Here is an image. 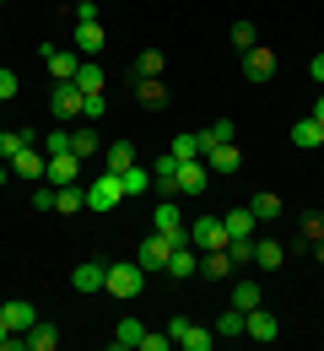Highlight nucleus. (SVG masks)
Listing matches in <instances>:
<instances>
[{"instance_id": "nucleus-19", "label": "nucleus", "mask_w": 324, "mask_h": 351, "mask_svg": "<svg viewBox=\"0 0 324 351\" xmlns=\"http://www.w3.org/2000/svg\"><path fill=\"white\" fill-rule=\"evenodd\" d=\"M103 276H108V265H103V260H82L71 281H76V292H103Z\"/></svg>"}, {"instance_id": "nucleus-48", "label": "nucleus", "mask_w": 324, "mask_h": 351, "mask_svg": "<svg viewBox=\"0 0 324 351\" xmlns=\"http://www.w3.org/2000/svg\"><path fill=\"white\" fill-rule=\"evenodd\" d=\"M76 22H97V0H76Z\"/></svg>"}, {"instance_id": "nucleus-5", "label": "nucleus", "mask_w": 324, "mask_h": 351, "mask_svg": "<svg viewBox=\"0 0 324 351\" xmlns=\"http://www.w3.org/2000/svg\"><path fill=\"white\" fill-rule=\"evenodd\" d=\"M243 335L260 341V346H271V341L281 335V319L271 313V308H249V313H243Z\"/></svg>"}, {"instance_id": "nucleus-32", "label": "nucleus", "mask_w": 324, "mask_h": 351, "mask_svg": "<svg viewBox=\"0 0 324 351\" xmlns=\"http://www.w3.org/2000/svg\"><path fill=\"white\" fill-rule=\"evenodd\" d=\"M211 330H216V335H222V341H243V313H238V308L227 303V313H222V319H216V324H211Z\"/></svg>"}, {"instance_id": "nucleus-18", "label": "nucleus", "mask_w": 324, "mask_h": 351, "mask_svg": "<svg viewBox=\"0 0 324 351\" xmlns=\"http://www.w3.org/2000/svg\"><path fill=\"white\" fill-rule=\"evenodd\" d=\"M232 270H238V265H232L227 249H205V254H200V276H205V281H222Z\"/></svg>"}, {"instance_id": "nucleus-27", "label": "nucleus", "mask_w": 324, "mask_h": 351, "mask_svg": "<svg viewBox=\"0 0 324 351\" xmlns=\"http://www.w3.org/2000/svg\"><path fill=\"white\" fill-rule=\"evenodd\" d=\"M140 335H146V324H140V319H119V330H114V346H119V351H136V346H140Z\"/></svg>"}, {"instance_id": "nucleus-16", "label": "nucleus", "mask_w": 324, "mask_h": 351, "mask_svg": "<svg viewBox=\"0 0 324 351\" xmlns=\"http://www.w3.org/2000/svg\"><path fill=\"white\" fill-rule=\"evenodd\" d=\"M205 168H211V173H238V168H243L238 141H227V146H211V152H205Z\"/></svg>"}, {"instance_id": "nucleus-41", "label": "nucleus", "mask_w": 324, "mask_h": 351, "mask_svg": "<svg viewBox=\"0 0 324 351\" xmlns=\"http://www.w3.org/2000/svg\"><path fill=\"white\" fill-rule=\"evenodd\" d=\"M136 351H173V335H168V330H146Z\"/></svg>"}, {"instance_id": "nucleus-38", "label": "nucleus", "mask_w": 324, "mask_h": 351, "mask_svg": "<svg viewBox=\"0 0 324 351\" xmlns=\"http://www.w3.org/2000/svg\"><path fill=\"white\" fill-rule=\"evenodd\" d=\"M297 232H303V238H297V249H314V243L324 238V211H319V217H303V227H297Z\"/></svg>"}, {"instance_id": "nucleus-9", "label": "nucleus", "mask_w": 324, "mask_h": 351, "mask_svg": "<svg viewBox=\"0 0 324 351\" xmlns=\"http://www.w3.org/2000/svg\"><path fill=\"white\" fill-rule=\"evenodd\" d=\"M44 65H49V76H54V82H76V71H82L76 49H54V44H44Z\"/></svg>"}, {"instance_id": "nucleus-17", "label": "nucleus", "mask_w": 324, "mask_h": 351, "mask_svg": "<svg viewBox=\"0 0 324 351\" xmlns=\"http://www.w3.org/2000/svg\"><path fill=\"white\" fill-rule=\"evenodd\" d=\"M292 146H297V152H319V146H324V125L314 119V114L292 125Z\"/></svg>"}, {"instance_id": "nucleus-20", "label": "nucleus", "mask_w": 324, "mask_h": 351, "mask_svg": "<svg viewBox=\"0 0 324 351\" xmlns=\"http://www.w3.org/2000/svg\"><path fill=\"white\" fill-rule=\"evenodd\" d=\"M136 97H140V108H168V87H162V76H140Z\"/></svg>"}, {"instance_id": "nucleus-26", "label": "nucleus", "mask_w": 324, "mask_h": 351, "mask_svg": "<svg viewBox=\"0 0 324 351\" xmlns=\"http://www.w3.org/2000/svg\"><path fill=\"white\" fill-rule=\"evenodd\" d=\"M227 303L238 308V313H249V308H260V303H265V292H260L254 281H238V287H232V298H227Z\"/></svg>"}, {"instance_id": "nucleus-29", "label": "nucleus", "mask_w": 324, "mask_h": 351, "mask_svg": "<svg viewBox=\"0 0 324 351\" xmlns=\"http://www.w3.org/2000/svg\"><path fill=\"white\" fill-rule=\"evenodd\" d=\"M54 346H60V330H54V324H44V319H38V324L27 330V351H54Z\"/></svg>"}, {"instance_id": "nucleus-7", "label": "nucleus", "mask_w": 324, "mask_h": 351, "mask_svg": "<svg viewBox=\"0 0 324 351\" xmlns=\"http://www.w3.org/2000/svg\"><path fill=\"white\" fill-rule=\"evenodd\" d=\"M189 243L205 254V249H227V227L216 217H200V221H189Z\"/></svg>"}, {"instance_id": "nucleus-4", "label": "nucleus", "mask_w": 324, "mask_h": 351, "mask_svg": "<svg viewBox=\"0 0 324 351\" xmlns=\"http://www.w3.org/2000/svg\"><path fill=\"white\" fill-rule=\"evenodd\" d=\"M168 254H173V243H168L162 232H151V238L136 249V265L146 270V276H162V270H168Z\"/></svg>"}, {"instance_id": "nucleus-39", "label": "nucleus", "mask_w": 324, "mask_h": 351, "mask_svg": "<svg viewBox=\"0 0 324 351\" xmlns=\"http://www.w3.org/2000/svg\"><path fill=\"white\" fill-rule=\"evenodd\" d=\"M76 87H82V92H103V71H97L92 60H82V71H76Z\"/></svg>"}, {"instance_id": "nucleus-52", "label": "nucleus", "mask_w": 324, "mask_h": 351, "mask_svg": "<svg viewBox=\"0 0 324 351\" xmlns=\"http://www.w3.org/2000/svg\"><path fill=\"white\" fill-rule=\"evenodd\" d=\"M5 178H11V162H0V189H5Z\"/></svg>"}, {"instance_id": "nucleus-33", "label": "nucleus", "mask_w": 324, "mask_h": 351, "mask_svg": "<svg viewBox=\"0 0 324 351\" xmlns=\"http://www.w3.org/2000/svg\"><path fill=\"white\" fill-rule=\"evenodd\" d=\"M103 162H108V168H114V173H125V168H130V162H136V146H130V141H114V146H108V152H103Z\"/></svg>"}, {"instance_id": "nucleus-12", "label": "nucleus", "mask_w": 324, "mask_h": 351, "mask_svg": "<svg viewBox=\"0 0 324 351\" xmlns=\"http://www.w3.org/2000/svg\"><path fill=\"white\" fill-rule=\"evenodd\" d=\"M49 184L60 189V184H82V157L76 152H60V157H49Z\"/></svg>"}, {"instance_id": "nucleus-42", "label": "nucleus", "mask_w": 324, "mask_h": 351, "mask_svg": "<svg viewBox=\"0 0 324 351\" xmlns=\"http://www.w3.org/2000/svg\"><path fill=\"white\" fill-rule=\"evenodd\" d=\"M103 114H108V97H103V92H87V97H82V119H103Z\"/></svg>"}, {"instance_id": "nucleus-46", "label": "nucleus", "mask_w": 324, "mask_h": 351, "mask_svg": "<svg viewBox=\"0 0 324 351\" xmlns=\"http://www.w3.org/2000/svg\"><path fill=\"white\" fill-rule=\"evenodd\" d=\"M189 324H195V319H184V313H173V319H168V335H173V346L184 341V330H189Z\"/></svg>"}, {"instance_id": "nucleus-14", "label": "nucleus", "mask_w": 324, "mask_h": 351, "mask_svg": "<svg viewBox=\"0 0 324 351\" xmlns=\"http://www.w3.org/2000/svg\"><path fill=\"white\" fill-rule=\"evenodd\" d=\"M205 178H211L205 157H189V162H179V195H205Z\"/></svg>"}, {"instance_id": "nucleus-15", "label": "nucleus", "mask_w": 324, "mask_h": 351, "mask_svg": "<svg viewBox=\"0 0 324 351\" xmlns=\"http://www.w3.org/2000/svg\"><path fill=\"white\" fill-rule=\"evenodd\" d=\"M0 324L16 330V335H27V330L38 324V308H33V303H0Z\"/></svg>"}, {"instance_id": "nucleus-22", "label": "nucleus", "mask_w": 324, "mask_h": 351, "mask_svg": "<svg viewBox=\"0 0 324 351\" xmlns=\"http://www.w3.org/2000/svg\"><path fill=\"white\" fill-rule=\"evenodd\" d=\"M103 27L97 22H76V54H103Z\"/></svg>"}, {"instance_id": "nucleus-8", "label": "nucleus", "mask_w": 324, "mask_h": 351, "mask_svg": "<svg viewBox=\"0 0 324 351\" xmlns=\"http://www.w3.org/2000/svg\"><path fill=\"white\" fill-rule=\"evenodd\" d=\"M151 189H157L162 200H173V195H179V157H173V152H162V157H157V168H151Z\"/></svg>"}, {"instance_id": "nucleus-28", "label": "nucleus", "mask_w": 324, "mask_h": 351, "mask_svg": "<svg viewBox=\"0 0 324 351\" xmlns=\"http://www.w3.org/2000/svg\"><path fill=\"white\" fill-rule=\"evenodd\" d=\"M179 346H184V351H211V346H216V330H211V324H189Z\"/></svg>"}, {"instance_id": "nucleus-36", "label": "nucleus", "mask_w": 324, "mask_h": 351, "mask_svg": "<svg viewBox=\"0 0 324 351\" xmlns=\"http://www.w3.org/2000/svg\"><path fill=\"white\" fill-rule=\"evenodd\" d=\"M254 44H260V38H254V22H249V16H238V22H232V49H238V54H249Z\"/></svg>"}, {"instance_id": "nucleus-45", "label": "nucleus", "mask_w": 324, "mask_h": 351, "mask_svg": "<svg viewBox=\"0 0 324 351\" xmlns=\"http://www.w3.org/2000/svg\"><path fill=\"white\" fill-rule=\"evenodd\" d=\"M33 211H54V184H38V189H33Z\"/></svg>"}, {"instance_id": "nucleus-49", "label": "nucleus", "mask_w": 324, "mask_h": 351, "mask_svg": "<svg viewBox=\"0 0 324 351\" xmlns=\"http://www.w3.org/2000/svg\"><path fill=\"white\" fill-rule=\"evenodd\" d=\"M308 76H314V82H324V54H314V60H308Z\"/></svg>"}, {"instance_id": "nucleus-43", "label": "nucleus", "mask_w": 324, "mask_h": 351, "mask_svg": "<svg viewBox=\"0 0 324 351\" xmlns=\"http://www.w3.org/2000/svg\"><path fill=\"white\" fill-rule=\"evenodd\" d=\"M227 254H232V265H249L254 260V238H227Z\"/></svg>"}, {"instance_id": "nucleus-23", "label": "nucleus", "mask_w": 324, "mask_h": 351, "mask_svg": "<svg viewBox=\"0 0 324 351\" xmlns=\"http://www.w3.org/2000/svg\"><path fill=\"white\" fill-rule=\"evenodd\" d=\"M227 141H238V125H232V119H216L211 130H200V157H205L211 146H227Z\"/></svg>"}, {"instance_id": "nucleus-35", "label": "nucleus", "mask_w": 324, "mask_h": 351, "mask_svg": "<svg viewBox=\"0 0 324 351\" xmlns=\"http://www.w3.org/2000/svg\"><path fill=\"white\" fill-rule=\"evenodd\" d=\"M179 162H189V157H200V130H184V135H173V146H168Z\"/></svg>"}, {"instance_id": "nucleus-1", "label": "nucleus", "mask_w": 324, "mask_h": 351, "mask_svg": "<svg viewBox=\"0 0 324 351\" xmlns=\"http://www.w3.org/2000/svg\"><path fill=\"white\" fill-rule=\"evenodd\" d=\"M140 287H146V270H140L136 260H119V265H108V276H103V292L108 298H140Z\"/></svg>"}, {"instance_id": "nucleus-34", "label": "nucleus", "mask_w": 324, "mask_h": 351, "mask_svg": "<svg viewBox=\"0 0 324 351\" xmlns=\"http://www.w3.org/2000/svg\"><path fill=\"white\" fill-rule=\"evenodd\" d=\"M249 211H254V221H276L286 206H281V195H254V200H249Z\"/></svg>"}, {"instance_id": "nucleus-6", "label": "nucleus", "mask_w": 324, "mask_h": 351, "mask_svg": "<svg viewBox=\"0 0 324 351\" xmlns=\"http://www.w3.org/2000/svg\"><path fill=\"white\" fill-rule=\"evenodd\" d=\"M82 97H87V92L76 87V82H54V92H49V114H54V119H76V114H82Z\"/></svg>"}, {"instance_id": "nucleus-50", "label": "nucleus", "mask_w": 324, "mask_h": 351, "mask_svg": "<svg viewBox=\"0 0 324 351\" xmlns=\"http://www.w3.org/2000/svg\"><path fill=\"white\" fill-rule=\"evenodd\" d=\"M314 119H319V125H324V92H319V97H314Z\"/></svg>"}, {"instance_id": "nucleus-37", "label": "nucleus", "mask_w": 324, "mask_h": 351, "mask_svg": "<svg viewBox=\"0 0 324 351\" xmlns=\"http://www.w3.org/2000/svg\"><path fill=\"white\" fill-rule=\"evenodd\" d=\"M140 76H162V49H140L136 54V82Z\"/></svg>"}, {"instance_id": "nucleus-51", "label": "nucleus", "mask_w": 324, "mask_h": 351, "mask_svg": "<svg viewBox=\"0 0 324 351\" xmlns=\"http://www.w3.org/2000/svg\"><path fill=\"white\" fill-rule=\"evenodd\" d=\"M308 254H314V260H319V265H324V238H319V243H314V249H308Z\"/></svg>"}, {"instance_id": "nucleus-11", "label": "nucleus", "mask_w": 324, "mask_h": 351, "mask_svg": "<svg viewBox=\"0 0 324 351\" xmlns=\"http://www.w3.org/2000/svg\"><path fill=\"white\" fill-rule=\"evenodd\" d=\"M162 276H173V281H189V276H200V249L195 243H179L173 254H168V270Z\"/></svg>"}, {"instance_id": "nucleus-44", "label": "nucleus", "mask_w": 324, "mask_h": 351, "mask_svg": "<svg viewBox=\"0 0 324 351\" xmlns=\"http://www.w3.org/2000/svg\"><path fill=\"white\" fill-rule=\"evenodd\" d=\"M60 152H71V130H49V141H44V157H60Z\"/></svg>"}, {"instance_id": "nucleus-10", "label": "nucleus", "mask_w": 324, "mask_h": 351, "mask_svg": "<svg viewBox=\"0 0 324 351\" xmlns=\"http://www.w3.org/2000/svg\"><path fill=\"white\" fill-rule=\"evenodd\" d=\"M11 173H16V178H27V184H44L49 157H44V152H33V146H22V152L11 157Z\"/></svg>"}, {"instance_id": "nucleus-25", "label": "nucleus", "mask_w": 324, "mask_h": 351, "mask_svg": "<svg viewBox=\"0 0 324 351\" xmlns=\"http://www.w3.org/2000/svg\"><path fill=\"white\" fill-rule=\"evenodd\" d=\"M54 211H87V189L82 184H60L54 189Z\"/></svg>"}, {"instance_id": "nucleus-21", "label": "nucleus", "mask_w": 324, "mask_h": 351, "mask_svg": "<svg viewBox=\"0 0 324 351\" xmlns=\"http://www.w3.org/2000/svg\"><path fill=\"white\" fill-rule=\"evenodd\" d=\"M254 265L260 270H276V265H286V249H281L276 238H254Z\"/></svg>"}, {"instance_id": "nucleus-47", "label": "nucleus", "mask_w": 324, "mask_h": 351, "mask_svg": "<svg viewBox=\"0 0 324 351\" xmlns=\"http://www.w3.org/2000/svg\"><path fill=\"white\" fill-rule=\"evenodd\" d=\"M5 97H16V71L0 65V103H5Z\"/></svg>"}, {"instance_id": "nucleus-24", "label": "nucleus", "mask_w": 324, "mask_h": 351, "mask_svg": "<svg viewBox=\"0 0 324 351\" xmlns=\"http://www.w3.org/2000/svg\"><path fill=\"white\" fill-rule=\"evenodd\" d=\"M222 227H227V238H254V227H260V221H254V211H249V206H238V211H227V217H222Z\"/></svg>"}, {"instance_id": "nucleus-30", "label": "nucleus", "mask_w": 324, "mask_h": 351, "mask_svg": "<svg viewBox=\"0 0 324 351\" xmlns=\"http://www.w3.org/2000/svg\"><path fill=\"white\" fill-rule=\"evenodd\" d=\"M119 184H125V195H146V189H151V168H140V162H130V168L119 173Z\"/></svg>"}, {"instance_id": "nucleus-31", "label": "nucleus", "mask_w": 324, "mask_h": 351, "mask_svg": "<svg viewBox=\"0 0 324 351\" xmlns=\"http://www.w3.org/2000/svg\"><path fill=\"white\" fill-rule=\"evenodd\" d=\"M22 146H33V130H0V162H11Z\"/></svg>"}, {"instance_id": "nucleus-3", "label": "nucleus", "mask_w": 324, "mask_h": 351, "mask_svg": "<svg viewBox=\"0 0 324 351\" xmlns=\"http://www.w3.org/2000/svg\"><path fill=\"white\" fill-rule=\"evenodd\" d=\"M151 232H162L173 249L179 243H189V227H184V211L173 206V200H157V211H151Z\"/></svg>"}, {"instance_id": "nucleus-40", "label": "nucleus", "mask_w": 324, "mask_h": 351, "mask_svg": "<svg viewBox=\"0 0 324 351\" xmlns=\"http://www.w3.org/2000/svg\"><path fill=\"white\" fill-rule=\"evenodd\" d=\"M97 146H103V141H97V130H76V135H71V152H76V157H92Z\"/></svg>"}, {"instance_id": "nucleus-13", "label": "nucleus", "mask_w": 324, "mask_h": 351, "mask_svg": "<svg viewBox=\"0 0 324 351\" xmlns=\"http://www.w3.org/2000/svg\"><path fill=\"white\" fill-rule=\"evenodd\" d=\"M243 76H249V82H271V76H276V54L265 44H254L243 54Z\"/></svg>"}, {"instance_id": "nucleus-2", "label": "nucleus", "mask_w": 324, "mask_h": 351, "mask_svg": "<svg viewBox=\"0 0 324 351\" xmlns=\"http://www.w3.org/2000/svg\"><path fill=\"white\" fill-rule=\"evenodd\" d=\"M119 200H130V195H125V184H119L114 168L97 173L92 184H87V211H119Z\"/></svg>"}]
</instances>
